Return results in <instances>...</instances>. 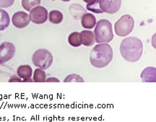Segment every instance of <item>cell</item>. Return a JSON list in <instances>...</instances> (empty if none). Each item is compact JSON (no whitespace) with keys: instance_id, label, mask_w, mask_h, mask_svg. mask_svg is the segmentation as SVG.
Returning <instances> with one entry per match:
<instances>
[{"instance_id":"16","label":"cell","mask_w":156,"mask_h":122,"mask_svg":"<svg viewBox=\"0 0 156 122\" xmlns=\"http://www.w3.org/2000/svg\"><path fill=\"white\" fill-rule=\"evenodd\" d=\"M10 23L9 14L5 10L0 8V30H5Z\"/></svg>"},{"instance_id":"20","label":"cell","mask_w":156,"mask_h":122,"mask_svg":"<svg viewBox=\"0 0 156 122\" xmlns=\"http://www.w3.org/2000/svg\"><path fill=\"white\" fill-rule=\"evenodd\" d=\"M87 9H88V10L90 12H93L97 13V14H101V13L103 12L100 8L99 0H94L92 3L87 4Z\"/></svg>"},{"instance_id":"18","label":"cell","mask_w":156,"mask_h":122,"mask_svg":"<svg viewBox=\"0 0 156 122\" xmlns=\"http://www.w3.org/2000/svg\"><path fill=\"white\" fill-rule=\"evenodd\" d=\"M46 80V74L44 69L37 68L35 69L34 73V82H44Z\"/></svg>"},{"instance_id":"12","label":"cell","mask_w":156,"mask_h":122,"mask_svg":"<svg viewBox=\"0 0 156 122\" xmlns=\"http://www.w3.org/2000/svg\"><path fill=\"white\" fill-rule=\"evenodd\" d=\"M81 37H82V43L84 46H92L95 44V39L94 33L90 30H83L80 33Z\"/></svg>"},{"instance_id":"4","label":"cell","mask_w":156,"mask_h":122,"mask_svg":"<svg viewBox=\"0 0 156 122\" xmlns=\"http://www.w3.org/2000/svg\"><path fill=\"white\" fill-rule=\"evenodd\" d=\"M32 61L36 67L42 69H47L53 63V56L48 50L41 48L35 52L33 55Z\"/></svg>"},{"instance_id":"25","label":"cell","mask_w":156,"mask_h":122,"mask_svg":"<svg viewBox=\"0 0 156 122\" xmlns=\"http://www.w3.org/2000/svg\"><path fill=\"white\" fill-rule=\"evenodd\" d=\"M23 82H34V81L32 80V79H31V78H28V79H25V80H23Z\"/></svg>"},{"instance_id":"14","label":"cell","mask_w":156,"mask_h":122,"mask_svg":"<svg viewBox=\"0 0 156 122\" xmlns=\"http://www.w3.org/2000/svg\"><path fill=\"white\" fill-rule=\"evenodd\" d=\"M69 10L71 12V14L73 16L74 19L75 20H80L81 19V17H83L85 13H87L86 10L78 4L72 5L69 7Z\"/></svg>"},{"instance_id":"15","label":"cell","mask_w":156,"mask_h":122,"mask_svg":"<svg viewBox=\"0 0 156 122\" xmlns=\"http://www.w3.org/2000/svg\"><path fill=\"white\" fill-rule=\"evenodd\" d=\"M68 41H69L70 45L73 46V47H79V46H80L83 44L80 33H72L69 36V37H68Z\"/></svg>"},{"instance_id":"9","label":"cell","mask_w":156,"mask_h":122,"mask_svg":"<svg viewBox=\"0 0 156 122\" xmlns=\"http://www.w3.org/2000/svg\"><path fill=\"white\" fill-rule=\"evenodd\" d=\"M12 22L16 28L19 29L24 28L28 26L30 22V15L25 12H17L13 15Z\"/></svg>"},{"instance_id":"1","label":"cell","mask_w":156,"mask_h":122,"mask_svg":"<svg viewBox=\"0 0 156 122\" xmlns=\"http://www.w3.org/2000/svg\"><path fill=\"white\" fill-rule=\"evenodd\" d=\"M143 51L141 40L135 37L124 38L121 43L120 53L126 61L135 62L139 61Z\"/></svg>"},{"instance_id":"10","label":"cell","mask_w":156,"mask_h":122,"mask_svg":"<svg viewBox=\"0 0 156 122\" xmlns=\"http://www.w3.org/2000/svg\"><path fill=\"white\" fill-rule=\"evenodd\" d=\"M82 26L85 29H93L96 25V18L92 13H85L82 17Z\"/></svg>"},{"instance_id":"17","label":"cell","mask_w":156,"mask_h":122,"mask_svg":"<svg viewBox=\"0 0 156 122\" xmlns=\"http://www.w3.org/2000/svg\"><path fill=\"white\" fill-rule=\"evenodd\" d=\"M49 21L53 24H59L63 20V15L58 10H52L48 15Z\"/></svg>"},{"instance_id":"24","label":"cell","mask_w":156,"mask_h":122,"mask_svg":"<svg viewBox=\"0 0 156 122\" xmlns=\"http://www.w3.org/2000/svg\"><path fill=\"white\" fill-rule=\"evenodd\" d=\"M46 82H59L60 81H59V80H58V79L55 78V77H49V78L46 79Z\"/></svg>"},{"instance_id":"19","label":"cell","mask_w":156,"mask_h":122,"mask_svg":"<svg viewBox=\"0 0 156 122\" xmlns=\"http://www.w3.org/2000/svg\"><path fill=\"white\" fill-rule=\"evenodd\" d=\"M41 2V0H22V7L25 10L30 12Z\"/></svg>"},{"instance_id":"23","label":"cell","mask_w":156,"mask_h":122,"mask_svg":"<svg viewBox=\"0 0 156 122\" xmlns=\"http://www.w3.org/2000/svg\"><path fill=\"white\" fill-rule=\"evenodd\" d=\"M9 82H23V80H21L20 77H18L17 76H15V75H14V76H12L10 79H9Z\"/></svg>"},{"instance_id":"3","label":"cell","mask_w":156,"mask_h":122,"mask_svg":"<svg viewBox=\"0 0 156 122\" xmlns=\"http://www.w3.org/2000/svg\"><path fill=\"white\" fill-rule=\"evenodd\" d=\"M95 42L98 44H108L114 38L112 23L107 20H101L96 23L94 30Z\"/></svg>"},{"instance_id":"7","label":"cell","mask_w":156,"mask_h":122,"mask_svg":"<svg viewBox=\"0 0 156 122\" xmlns=\"http://www.w3.org/2000/svg\"><path fill=\"white\" fill-rule=\"evenodd\" d=\"M15 46L10 42H4L0 45V64H4L15 56Z\"/></svg>"},{"instance_id":"13","label":"cell","mask_w":156,"mask_h":122,"mask_svg":"<svg viewBox=\"0 0 156 122\" xmlns=\"http://www.w3.org/2000/svg\"><path fill=\"white\" fill-rule=\"evenodd\" d=\"M17 76L23 80L31 78L33 69L30 65H21L17 69Z\"/></svg>"},{"instance_id":"2","label":"cell","mask_w":156,"mask_h":122,"mask_svg":"<svg viewBox=\"0 0 156 122\" xmlns=\"http://www.w3.org/2000/svg\"><path fill=\"white\" fill-rule=\"evenodd\" d=\"M113 59V50L108 44H99L91 50L90 61L96 68H103L110 64Z\"/></svg>"},{"instance_id":"8","label":"cell","mask_w":156,"mask_h":122,"mask_svg":"<svg viewBox=\"0 0 156 122\" xmlns=\"http://www.w3.org/2000/svg\"><path fill=\"white\" fill-rule=\"evenodd\" d=\"M99 5L103 12L114 14L120 9L122 0H99Z\"/></svg>"},{"instance_id":"21","label":"cell","mask_w":156,"mask_h":122,"mask_svg":"<svg viewBox=\"0 0 156 122\" xmlns=\"http://www.w3.org/2000/svg\"><path fill=\"white\" fill-rule=\"evenodd\" d=\"M85 82L83 77H81L80 75L77 74L69 75L64 79V82Z\"/></svg>"},{"instance_id":"11","label":"cell","mask_w":156,"mask_h":122,"mask_svg":"<svg viewBox=\"0 0 156 122\" xmlns=\"http://www.w3.org/2000/svg\"><path fill=\"white\" fill-rule=\"evenodd\" d=\"M155 75V68H154V67H147L141 73V78L142 82H156Z\"/></svg>"},{"instance_id":"22","label":"cell","mask_w":156,"mask_h":122,"mask_svg":"<svg viewBox=\"0 0 156 122\" xmlns=\"http://www.w3.org/2000/svg\"><path fill=\"white\" fill-rule=\"evenodd\" d=\"M15 0H0V8H7L14 4Z\"/></svg>"},{"instance_id":"27","label":"cell","mask_w":156,"mask_h":122,"mask_svg":"<svg viewBox=\"0 0 156 122\" xmlns=\"http://www.w3.org/2000/svg\"><path fill=\"white\" fill-rule=\"evenodd\" d=\"M62 1H63V2H69V1H71V0H62Z\"/></svg>"},{"instance_id":"5","label":"cell","mask_w":156,"mask_h":122,"mask_svg":"<svg viewBox=\"0 0 156 122\" xmlns=\"http://www.w3.org/2000/svg\"><path fill=\"white\" fill-rule=\"evenodd\" d=\"M134 20L131 15H124L115 23V32L119 36L124 37L133 30Z\"/></svg>"},{"instance_id":"26","label":"cell","mask_w":156,"mask_h":122,"mask_svg":"<svg viewBox=\"0 0 156 122\" xmlns=\"http://www.w3.org/2000/svg\"><path fill=\"white\" fill-rule=\"evenodd\" d=\"M84 2H85V3H87V4H90V3H92L93 1H94V0H83Z\"/></svg>"},{"instance_id":"6","label":"cell","mask_w":156,"mask_h":122,"mask_svg":"<svg viewBox=\"0 0 156 122\" xmlns=\"http://www.w3.org/2000/svg\"><path fill=\"white\" fill-rule=\"evenodd\" d=\"M30 19L35 24H43L48 19V11L42 6H37L30 11Z\"/></svg>"}]
</instances>
